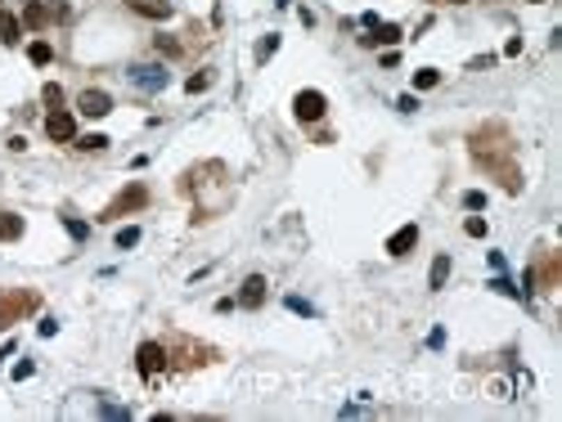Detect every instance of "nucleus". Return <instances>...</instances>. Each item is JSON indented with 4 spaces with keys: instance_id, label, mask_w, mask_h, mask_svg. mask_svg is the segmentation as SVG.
I'll return each instance as SVG.
<instances>
[{
    "instance_id": "nucleus-3",
    "label": "nucleus",
    "mask_w": 562,
    "mask_h": 422,
    "mask_svg": "<svg viewBox=\"0 0 562 422\" xmlns=\"http://www.w3.org/2000/svg\"><path fill=\"white\" fill-rule=\"evenodd\" d=\"M135 364H140V373H144V378H154V373L167 369V351H162L158 341H144V346H140V355H135Z\"/></svg>"
},
{
    "instance_id": "nucleus-14",
    "label": "nucleus",
    "mask_w": 562,
    "mask_h": 422,
    "mask_svg": "<svg viewBox=\"0 0 562 422\" xmlns=\"http://www.w3.org/2000/svg\"><path fill=\"white\" fill-rule=\"evenodd\" d=\"M23 23H27V27H45V23H50V9H45L41 0H27V14H23Z\"/></svg>"
},
{
    "instance_id": "nucleus-34",
    "label": "nucleus",
    "mask_w": 562,
    "mask_h": 422,
    "mask_svg": "<svg viewBox=\"0 0 562 422\" xmlns=\"http://www.w3.org/2000/svg\"><path fill=\"white\" fill-rule=\"evenodd\" d=\"M450 5H463V0H450Z\"/></svg>"
},
{
    "instance_id": "nucleus-21",
    "label": "nucleus",
    "mask_w": 562,
    "mask_h": 422,
    "mask_svg": "<svg viewBox=\"0 0 562 422\" xmlns=\"http://www.w3.org/2000/svg\"><path fill=\"white\" fill-rule=\"evenodd\" d=\"M490 287H495V292H504V296H522V287H513L509 279H504V274H495V279H490Z\"/></svg>"
},
{
    "instance_id": "nucleus-10",
    "label": "nucleus",
    "mask_w": 562,
    "mask_h": 422,
    "mask_svg": "<svg viewBox=\"0 0 562 422\" xmlns=\"http://www.w3.org/2000/svg\"><path fill=\"white\" fill-rule=\"evenodd\" d=\"M126 5L144 18H171V0H126Z\"/></svg>"
},
{
    "instance_id": "nucleus-6",
    "label": "nucleus",
    "mask_w": 562,
    "mask_h": 422,
    "mask_svg": "<svg viewBox=\"0 0 562 422\" xmlns=\"http://www.w3.org/2000/svg\"><path fill=\"white\" fill-rule=\"evenodd\" d=\"M261 301H265V279H261V274H247V279H243V292H239V305L256 310Z\"/></svg>"
},
{
    "instance_id": "nucleus-11",
    "label": "nucleus",
    "mask_w": 562,
    "mask_h": 422,
    "mask_svg": "<svg viewBox=\"0 0 562 422\" xmlns=\"http://www.w3.org/2000/svg\"><path fill=\"white\" fill-rule=\"evenodd\" d=\"M445 279H450V256H436V261H432V274H427V287H432V292H441V287H445Z\"/></svg>"
},
{
    "instance_id": "nucleus-17",
    "label": "nucleus",
    "mask_w": 562,
    "mask_h": 422,
    "mask_svg": "<svg viewBox=\"0 0 562 422\" xmlns=\"http://www.w3.org/2000/svg\"><path fill=\"white\" fill-rule=\"evenodd\" d=\"M63 229H68L77 243H85V238H90V225H85V220H77V216H63Z\"/></svg>"
},
{
    "instance_id": "nucleus-25",
    "label": "nucleus",
    "mask_w": 562,
    "mask_h": 422,
    "mask_svg": "<svg viewBox=\"0 0 562 422\" xmlns=\"http://www.w3.org/2000/svg\"><path fill=\"white\" fill-rule=\"evenodd\" d=\"M463 234H468V238H486V220H481V216H472L468 225H463Z\"/></svg>"
},
{
    "instance_id": "nucleus-32",
    "label": "nucleus",
    "mask_w": 562,
    "mask_h": 422,
    "mask_svg": "<svg viewBox=\"0 0 562 422\" xmlns=\"http://www.w3.org/2000/svg\"><path fill=\"white\" fill-rule=\"evenodd\" d=\"M274 5H288V0H274Z\"/></svg>"
},
{
    "instance_id": "nucleus-5",
    "label": "nucleus",
    "mask_w": 562,
    "mask_h": 422,
    "mask_svg": "<svg viewBox=\"0 0 562 422\" xmlns=\"http://www.w3.org/2000/svg\"><path fill=\"white\" fill-rule=\"evenodd\" d=\"M149 203V194H144V185H131L126 194L117 198V203H113L108 211H104V220H113V216H122V211H135V207H144Z\"/></svg>"
},
{
    "instance_id": "nucleus-12",
    "label": "nucleus",
    "mask_w": 562,
    "mask_h": 422,
    "mask_svg": "<svg viewBox=\"0 0 562 422\" xmlns=\"http://www.w3.org/2000/svg\"><path fill=\"white\" fill-rule=\"evenodd\" d=\"M18 36H23V23H18L14 14H5V9H0V41H5V45H14Z\"/></svg>"
},
{
    "instance_id": "nucleus-2",
    "label": "nucleus",
    "mask_w": 562,
    "mask_h": 422,
    "mask_svg": "<svg viewBox=\"0 0 562 422\" xmlns=\"http://www.w3.org/2000/svg\"><path fill=\"white\" fill-rule=\"evenodd\" d=\"M324 108H329V99H324L320 90H301L297 99H292V112H297V121H320Z\"/></svg>"
},
{
    "instance_id": "nucleus-15",
    "label": "nucleus",
    "mask_w": 562,
    "mask_h": 422,
    "mask_svg": "<svg viewBox=\"0 0 562 422\" xmlns=\"http://www.w3.org/2000/svg\"><path fill=\"white\" fill-rule=\"evenodd\" d=\"M27 59H32V63H36V68H45V63H50V59H54V50H50V41H32V45H27Z\"/></svg>"
},
{
    "instance_id": "nucleus-13",
    "label": "nucleus",
    "mask_w": 562,
    "mask_h": 422,
    "mask_svg": "<svg viewBox=\"0 0 562 422\" xmlns=\"http://www.w3.org/2000/svg\"><path fill=\"white\" fill-rule=\"evenodd\" d=\"M18 234H23V216H9V211H0V238H5V243H14Z\"/></svg>"
},
{
    "instance_id": "nucleus-16",
    "label": "nucleus",
    "mask_w": 562,
    "mask_h": 422,
    "mask_svg": "<svg viewBox=\"0 0 562 422\" xmlns=\"http://www.w3.org/2000/svg\"><path fill=\"white\" fill-rule=\"evenodd\" d=\"M212 81H216V72H212V68H203V72H194V76L185 81V90H189V94H203Z\"/></svg>"
},
{
    "instance_id": "nucleus-22",
    "label": "nucleus",
    "mask_w": 562,
    "mask_h": 422,
    "mask_svg": "<svg viewBox=\"0 0 562 422\" xmlns=\"http://www.w3.org/2000/svg\"><path fill=\"white\" fill-rule=\"evenodd\" d=\"M274 50H279V36H274V32H270V36H265V41H261V45H256V59H270V54H274Z\"/></svg>"
},
{
    "instance_id": "nucleus-23",
    "label": "nucleus",
    "mask_w": 562,
    "mask_h": 422,
    "mask_svg": "<svg viewBox=\"0 0 562 422\" xmlns=\"http://www.w3.org/2000/svg\"><path fill=\"white\" fill-rule=\"evenodd\" d=\"M463 207H468V211H481V207H486V194H481V189H468V194H463Z\"/></svg>"
},
{
    "instance_id": "nucleus-20",
    "label": "nucleus",
    "mask_w": 562,
    "mask_h": 422,
    "mask_svg": "<svg viewBox=\"0 0 562 422\" xmlns=\"http://www.w3.org/2000/svg\"><path fill=\"white\" fill-rule=\"evenodd\" d=\"M77 149H90V153H99V149H108V135H81V140H77Z\"/></svg>"
},
{
    "instance_id": "nucleus-29",
    "label": "nucleus",
    "mask_w": 562,
    "mask_h": 422,
    "mask_svg": "<svg viewBox=\"0 0 562 422\" xmlns=\"http://www.w3.org/2000/svg\"><path fill=\"white\" fill-rule=\"evenodd\" d=\"M468 68H472V72H481V68H495V54H481V59H472Z\"/></svg>"
},
{
    "instance_id": "nucleus-4",
    "label": "nucleus",
    "mask_w": 562,
    "mask_h": 422,
    "mask_svg": "<svg viewBox=\"0 0 562 422\" xmlns=\"http://www.w3.org/2000/svg\"><path fill=\"white\" fill-rule=\"evenodd\" d=\"M45 135H50V140H77V121H72V112L54 108L50 117H45Z\"/></svg>"
},
{
    "instance_id": "nucleus-30",
    "label": "nucleus",
    "mask_w": 562,
    "mask_h": 422,
    "mask_svg": "<svg viewBox=\"0 0 562 422\" xmlns=\"http://www.w3.org/2000/svg\"><path fill=\"white\" fill-rule=\"evenodd\" d=\"M99 414H104V418H131L126 409H117V405H99Z\"/></svg>"
},
{
    "instance_id": "nucleus-9",
    "label": "nucleus",
    "mask_w": 562,
    "mask_h": 422,
    "mask_svg": "<svg viewBox=\"0 0 562 422\" xmlns=\"http://www.w3.org/2000/svg\"><path fill=\"white\" fill-rule=\"evenodd\" d=\"M414 243H418V225H405V229H396V234L387 238V252H392V256H405Z\"/></svg>"
},
{
    "instance_id": "nucleus-27",
    "label": "nucleus",
    "mask_w": 562,
    "mask_h": 422,
    "mask_svg": "<svg viewBox=\"0 0 562 422\" xmlns=\"http://www.w3.org/2000/svg\"><path fill=\"white\" fill-rule=\"evenodd\" d=\"M32 373H36V364H32V360L14 364V382H27V378H32Z\"/></svg>"
},
{
    "instance_id": "nucleus-28",
    "label": "nucleus",
    "mask_w": 562,
    "mask_h": 422,
    "mask_svg": "<svg viewBox=\"0 0 562 422\" xmlns=\"http://www.w3.org/2000/svg\"><path fill=\"white\" fill-rule=\"evenodd\" d=\"M396 108H401V112H418V99H414V94H401V99H396Z\"/></svg>"
},
{
    "instance_id": "nucleus-1",
    "label": "nucleus",
    "mask_w": 562,
    "mask_h": 422,
    "mask_svg": "<svg viewBox=\"0 0 562 422\" xmlns=\"http://www.w3.org/2000/svg\"><path fill=\"white\" fill-rule=\"evenodd\" d=\"M131 76V85H135V90H167V81H171V72L162 68V63H135V68L126 72Z\"/></svg>"
},
{
    "instance_id": "nucleus-31",
    "label": "nucleus",
    "mask_w": 562,
    "mask_h": 422,
    "mask_svg": "<svg viewBox=\"0 0 562 422\" xmlns=\"http://www.w3.org/2000/svg\"><path fill=\"white\" fill-rule=\"evenodd\" d=\"M427 346H432V351H436V346H445V328H432V337H427Z\"/></svg>"
},
{
    "instance_id": "nucleus-24",
    "label": "nucleus",
    "mask_w": 562,
    "mask_h": 422,
    "mask_svg": "<svg viewBox=\"0 0 562 422\" xmlns=\"http://www.w3.org/2000/svg\"><path fill=\"white\" fill-rule=\"evenodd\" d=\"M288 310H292V314H306V319H311V314H315V305L301 301V296H288Z\"/></svg>"
},
{
    "instance_id": "nucleus-7",
    "label": "nucleus",
    "mask_w": 562,
    "mask_h": 422,
    "mask_svg": "<svg viewBox=\"0 0 562 422\" xmlns=\"http://www.w3.org/2000/svg\"><path fill=\"white\" fill-rule=\"evenodd\" d=\"M81 112H85V117H108V112H113V99H108L104 90H85V94H81Z\"/></svg>"
},
{
    "instance_id": "nucleus-19",
    "label": "nucleus",
    "mask_w": 562,
    "mask_h": 422,
    "mask_svg": "<svg viewBox=\"0 0 562 422\" xmlns=\"http://www.w3.org/2000/svg\"><path fill=\"white\" fill-rule=\"evenodd\" d=\"M436 81H441V72H436V68H418V72H414V85H418V90H432Z\"/></svg>"
},
{
    "instance_id": "nucleus-26",
    "label": "nucleus",
    "mask_w": 562,
    "mask_h": 422,
    "mask_svg": "<svg viewBox=\"0 0 562 422\" xmlns=\"http://www.w3.org/2000/svg\"><path fill=\"white\" fill-rule=\"evenodd\" d=\"M45 103H50V112L63 108V90H59V85H45Z\"/></svg>"
},
{
    "instance_id": "nucleus-18",
    "label": "nucleus",
    "mask_w": 562,
    "mask_h": 422,
    "mask_svg": "<svg viewBox=\"0 0 562 422\" xmlns=\"http://www.w3.org/2000/svg\"><path fill=\"white\" fill-rule=\"evenodd\" d=\"M135 243H140V225L117 229V252H126V247H135Z\"/></svg>"
},
{
    "instance_id": "nucleus-33",
    "label": "nucleus",
    "mask_w": 562,
    "mask_h": 422,
    "mask_svg": "<svg viewBox=\"0 0 562 422\" xmlns=\"http://www.w3.org/2000/svg\"><path fill=\"white\" fill-rule=\"evenodd\" d=\"M531 5H545V0H531Z\"/></svg>"
},
{
    "instance_id": "nucleus-8",
    "label": "nucleus",
    "mask_w": 562,
    "mask_h": 422,
    "mask_svg": "<svg viewBox=\"0 0 562 422\" xmlns=\"http://www.w3.org/2000/svg\"><path fill=\"white\" fill-rule=\"evenodd\" d=\"M396 41H401L396 23H378V27H369V36H360V45H396Z\"/></svg>"
}]
</instances>
